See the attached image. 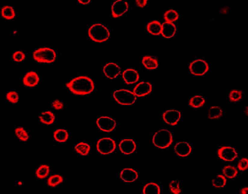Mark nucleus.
Returning a JSON list of instances; mask_svg holds the SVG:
<instances>
[{
	"label": "nucleus",
	"instance_id": "1",
	"mask_svg": "<svg viewBox=\"0 0 248 194\" xmlns=\"http://www.w3.org/2000/svg\"><path fill=\"white\" fill-rule=\"evenodd\" d=\"M66 86L73 93L78 95L89 94L95 89L94 84L92 80L84 76L73 78L66 84Z\"/></svg>",
	"mask_w": 248,
	"mask_h": 194
},
{
	"label": "nucleus",
	"instance_id": "2",
	"mask_svg": "<svg viewBox=\"0 0 248 194\" xmlns=\"http://www.w3.org/2000/svg\"><path fill=\"white\" fill-rule=\"evenodd\" d=\"M88 34L93 41L102 43L109 39L110 34L105 26L101 23H96L93 24L89 28Z\"/></svg>",
	"mask_w": 248,
	"mask_h": 194
},
{
	"label": "nucleus",
	"instance_id": "3",
	"mask_svg": "<svg viewBox=\"0 0 248 194\" xmlns=\"http://www.w3.org/2000/svg\"><path fill=\"white\" fill-rule=\"evenodd\" d=\"M173 141L171 132L167 129H162L156 132L152 138V142L157 147L165 149L169 147Z\"/></svg>",
	"mask_w": 248,
	"mask_h": 194
},
{
	"label": "nucleus",
	"instance_id": "4",
	"mask_svg": "<svg viewBox=\"0 0 248 194\" xmlns=\"http://www.w3.org/2000/svg\"><path fill=\"white\" fill-rule=\"evenodd\" d=\"M113 95L115 100L118 104L122 105H132L135 102L137 99L133 92L124 89L114 91Z\"/></svg>",
	"mask_w": 248,
	"mask_h": 194
},
{
	"label": "nucleus",
	"instance_id": "5",
	"mask_svg": "<svg viewBox=\"0 0 248 194\" xmlns=\"http://www.w3.org/2000/svg\"><path fill=\"white\" fill-rule=\"evenodd\" d=\"M33 56L34 59L38 62L51 63L55 60L56 54L53 49L48 47H42L33 52Z\"/></svg>",
	"mask_w": 248,
	"mask_h": 194
},
{
	"label": "nucleus",
	"instance_id": "6",
	"mask_svg": "<svg viewBox=\"0 0 248 194\" xmlns=\"http://www.w3.org/2000/svg\"><path fill=\"white\" fill-rule=\"evenodd\" d=\"M116 147L115 141L109 137L100 139L96 144V148L98 152L104 155L112 153L115 150Z\"/></svg>",
	"mask_w": 248,
	"mask_h": 194
},
{
	"label": "nucleus",
	"instance_id": "7",
	"mask_svg": "<svg viewBox=\"0 0 248 194\" xmlns=\"http://www.w3.org/2000/svg\"><path fill=\"white\" fill-rule=\"evenodd\" d=\"M189 68L191 73L195 76H201L206 74L209 70L207 62L205 60L199 59L194 60L190 63Z\"/></svg>",
	"mask_w": 248,
	"mask_h": 194
},
{
	"label": "nucleus",
	"instance_id": "8",
	"mask_svg": "<svg viewBox=\"0 0 248 194\" xmlns=\"http://www.w3.org/2000/svg\"><path fill=\"white\" fill-rule=\"evenodd\" d=\"M217 154L220 159L227 162L233 161L238 156L235 148L230 146L221 147L218 149Z\"/></svg>",
	"mask_w": 248,
	"mask_h": 194
},
{
	"label": "nucleus",
	"instance_id": "9",
	"mask_svg": "<svg viewBox=\"0 0 248 194\" xmlns=\"http://www.w3.org/2000/svg\"><path fill=\"white\" fill-rule=\"evenodd\" d=\"M96 124L101 130L106 132L113 131L116 125L115 121L107 116H101L98 118L96 121Z\"/></svg>",
	"mask_w": 248,
	"mask_h": 194
},
{
	"label": "nucleus",
	"instance_id": "10",
	"mask_svg": "<svg viewBox=\"0 0 248 194\" xmlns=\"http://www.w3.org/2000/svg\"><path fill=\"white\" fill-rule=\"evenodd\" d=\"M129 4L126 1L117 0L115 1L111 6V13L114 18H118L123 15L128 10Z\"/></svg>",
	"mask_w": 248,
	"mask_h": 194
},
{
	"label": "nucleus",
	"instance_id": "11",
	"mask_svg": "<svg viewBox=\"0 0 248 194\" xmlns=\"http://www.w3.org/2000/svg\"><path fill=\"white\" fill-rule=\"evenodd\" d=\"M181 117V112L175 110H169L163 112V118L167 124L172 126L177 125Z\"/></svg>",
	"mask_w": 248,
	"mask_h": 194
},
{
	"label": "nucleus",
	"instance_id": "12",
	"mask_svg": "<svg viewBox=\"0 0 248 194\" xmlns=\"http://www.w3.org/2000/svg\"><path fill=\"white\" fill-rule=\"evenodd\" d=\"M103 71L105 75L110 79L116 78L120 73L121 68L116 64L109 62L103 67Z\"/></svg>",
	"mask_w": 248,
	"mask_h": 194
},
{
	"label": "nucleus",
	"instance_id": "13",
	"mask_svg": "<svg viewBox=\"0 0 248 194\" xmlns=\"http://www.w3.org/2000/svg\"><path fill=\"white\" fill-rule=\"evenodd\" d=\"M152 86L149 82H142L137 84L135 87L133 92L138 97H141L149 94L152 91Z\"/></svg>",
	"mask_w": 248,
	"mask_h": 194
},
{
	"label": "nucleus",
	"instance_id": "14",
	"mask_svg": "<svg viewBox=\"0 0 248 194\" xmlns=\"http://www.w3.org/2000/svg\"><path fill=\"white\" fill-rule=\"evenodd\" d=\"M119 147L122 153L126 155H129L135 151L136 145L133 139H125L120 141Z\"/></svg>",
	"mask_w": 248,
	"mask_h": 194
},
{
	"label": "nucleus",
	"instance_id": "15",
	"mask_svg": "<svg viewBox=\"0 0 248 194\" xmlns=\"http://www.w3.org/2000/svg\"><path fill=\"white\" fill-rule=\"evenodd\" d=\"M174 150L178 156L184 157L188 156L191 153L192 149L187 142L181 141L176 144L174 147Z\"/></svg>",
	"mask_w": 248,
	"mask_h": 194
},
{
	"label": "nucleus",
	"instance_id": "16",
	"mask_svg": "<svg viewBox=\"0 0 248 194\" xmlns=\"http://www.w3.org/2000/svg\"><path fill=\"white\" fill-rule=\"evenodd\" d=\"M122 77L125 83L129 84H133L138 81L139 76L136 70L132 68H129L123 72Z\"/></svg>",
	"mask_w": 248,
	"mask_h": 194
},
{
	"label": "nucleus",
	"instance_id": "17",
	"mask_svg": "<svg viewBox=\"0 0 248 194\" xmlns=\"http://www.w3.org/2000/svg\"><path fill=\"white\" fill-rule=\"evenodd\" d=\"M120 178L124 182H132L138 178L137 171L131 168H125L122 170L120 174Z\"/></svg>",
	"mask_w": 248,
	"mask_h": 194
},
{
	"label": "nucleus",
	"instance_id": "18",
	"mask_svg": "<svg viewBox=\"0 0 248 194\" xmlns=\"http://www.w3.org/2000/svg\"><path fill=\"white\" fill-rule=\"evenodd\" d=\"M162 29L161 34L163 37L169 38L175 35L176 28L172 23L165 22L162 24Z\"/></svg>",
	"mask_w": 248,
	"mask_h": 194
},
{
	"label": "nucleus",
	"instance_id": "19",
	"mask_svg": "<svg viewBox=\"0 0 248 194\" xmlns=\"http://www.w3.org/2000/svg\"><path fill=\"white\" fill-rule=\"evenodd\" d=\"M39 77L35 72L31 71L27 73L23 79V84L26 86L33 87L38 83Z\"/></svg>",
	"mask_w": 248,
	"mask_h": 194
},
{
	"label": "nucleus",
	"instance_id": "20",
	"mask_svg": "<svg viewBox=\"0 0 248 194\" xmlns=\"http://www.w3.org/2000/svg\"><path fill=\"white\" fill-rule=\"evenodd\" d=\"M162 25L158 21L154 20L149 23L147 26L148 32L154 35H159L161 34Z\"/></svg>",
	"mask_w": 248,
	"mask_h": 194
},
{
	"label": "nucleus",
	"instance_id": "21",
	"mask_svg": "<svg viewBox=\"0 0 248 194\" xmlns=\"http://www.w3.org/2000/svg\"><path fill=\"white\" fill-rule=\"evenodd\" d=\"M142 63L144 66L148 70L155 69L158 66L157 60L150 56H146L143 57Z\"/></svg>",
	"mask_w": 248,
	"mask_h": 194
},
{
	"label": "nucleus",
	"instance_id": "22",
	"mask_svg": "<svg viewBox=\"0 0 248 194\" xmlns=\"http://www.w3.org/2000/svg\"><path fill=\"white\" fill-rule=\"evenodd\" d=\"M39 118L42 123L47 125L53 124L55 119L54 114L50 111L42 112Z\"/></svg>",
	"mask_w": 248,
	"mask_h": 194
},
{
	"label": "nucleus",
	"instance_id": "23",
	"mask_svg": "<svg viewBox=\"0 0 248 194\" xmlns=\"http://www.w3.org/2000/svg\"><path fill=\"white\" fill-rule=\"evenodd\" d=\"M53 136L54 140L59 142H64L68 139L69 135L67 132L63 129H57L53 133Z\"/></svg>",
	"mask_w": 248,
	"mask_h": 194
},
{
	"label": "nucleus",
	"instance_id": "24",
	"mask_svg": "<svg viewBox=\"0 0 248 194\" xmlns=\"http://www.w3.org/2000/svg\"><path fill=\"white\" fill-rule=\"evenodd\" d=\"M160 188L157 183H149L146 184L143 189V194H160Z\"/></svg>",
	"mask_w": 248,
	"mask_h": 194
},
{
	"label": "nucleus",
	"instance_id": "25",
	"mask_svg": "<svg viewBox=\"0 0 248 194\" xmlns=\"http://www.w3.org/2000/svg\"><path fill=\"white\" fill-rule=\"evenodd\" d=\"M223 114L222 109L218 106L211 107L208 111V118L209 119H218L221 117Z\"/></svg>",
	"mask_w": 248,
	"mask_h": 194
},
{
	"label": "nucleus",
	"instance_id": "26",
	"mask_svg": "<svg viewBox=\"0 0 248 194\" xmlns=\"http://www.w3.org/2000/svg\"><path fill=\"white\" fill-rule=\"evenodd\" d=\"M205 102V99L202 96L195 95L190 99L189 105L193 108H198L202 107Z\"/></svg>",
	"mask_w": 248,
	"mask_h": 194
},
{
	"label": "nucleus",
	"instance_id": "27",
	"mask_svg": "<svg viewBox=\"0 0 248 194\" xmlns=\"http://www.w3.org/2000/svg\"><path fill=\"white\" fill-rule=\"evenodd\" d=\"M50 172L49 166L47 165H40L36 171V175L38 178L42 179L45 178Z\"/></svg>",
	"mask_w": 248,
	"mask_h": 194
},
{
	"label": "nucleus",
	"instance_id": "28",
	"mask_svg": "<svg viewBox=\"0 0 248 194\" xmlns=\"http://www.w3.org/2000/svg\"><path fill=\"white\" fill-rule=\"evenodd\" d=\"M75 149L78 153L82 156H86L89 152L91 147L88 144L81 142L76 145Z\"/></svg>",
	"mask_w": 248,
	"mask_h": 194
},
{
	"label": "nucleus",
	"instance_id": "29",
	"mask_svg": "<svg viewBox=\"0 0 248 194\" xmlns=\"http://www.w3.org/2000/svg\"><path fill=\"white\" fill-rule=\"evenodd\" d=\"M2 16L7 20H11L15 16V13L13 8L10 6L6 5L3 6L1 9Z\"/></svg>",
	"mask_w": 248,
	"mask_h": 194
},
{
	"label": "nucleus",
	"instance_id": "30",
	"mask_svg": "<svg viewBox=\"0 0 248 194\" xmlns=\"http://www.w3.org/2000/svg\"><path fill=\"white\" fill-rule=\"evenodd\" d=\"M237 169L232 165L225 166L223 170L222 173L227 177L231 179L235 177L238 174Z\"/></svg>",
	"mask_w": 248,
	"mask_h": 194
},
{
	"label": "nucleus",
	"instance_id": "31",
	"mask_svg": "<svg viewBox=\"0 0 248 194\" xmlns=\"http://www.w3.org/2000/svg\"><path fill=\"white\" fill-rule=\"evenodd\" d=\"M63 181V178L61 175L55 174L51 176L48 178L47 183L48 186L55 187L62 183Z\"/></svg>",
	"mask_w": 248,
	"mask_h": 194
},
{
	"label": "nucleus",
	"instance_id": "32",
	"mask_svg": "<svg viewBox=\"0 0 248 194\" xmlns=\"http://www.w3.org/2000/svg\"><path fill=\"white\" fill-rule=\"evenodd\" d=\"M179 17L178 12L172 9L166 11L164 13V18L166 22L172 23L177 20Z\"/></svg>",
	"mask_w": 248,
	"mask_h": 194
},
{
	"label": "nucleus",
	"instance_id": "33",
	"mask_svg": "<svg viewBox=\"0 0 248 194\" xmlns=\"http://www.w3.org/2000/svg\"><path fill=\"white\" fill-rule=\"evenodd\" d=\"M227 180L225 177L222 174H218L212 180L213 186L216 188H222L225 186Z\"/></svg>",
	"mask_w": 248,
	"mask_h": 194
},
{
	"label": "nucleus",
	"instance_id": "34",
	"mask_svg": "<svg viewBox=\"0 0 248 194\" xmlns=\"http://www.w3.org/2000/svg\"><path fill=\"white\" fill-rule=\"evenodd\" d=\"M15 134L18 138L23 141H26L29 138V136L26 131L22 127H18L14 130Z\"/></svg>",
	"mask_w": 248,
	"mask_h": 194
},
{
	"label": "nucleus",
	"instance_id": "35",
	"mask_svg": "<svg viewBox=\"0 0 248 194\" xmlns=\"http://www.w3.org/2000/svg\"><path fill=\"white\" fill-rule=\"evenodd\" d=\"M242 97V91L235 89L231 90L228 95L230 101L233 102L239 101L241 99Z\"/></svg>",
	"mask_w": 248,
	"mask_h": 194
},
{
	"label": "nucleus",
	"instance_id": "36",
	"mask_svg": "<svg viewBox=\"0 0 248 194\" xmlns=\"http://www.w3.org/2000/svg\"><path fill=\"white\" fill-rule=\"evenodd\" d=\"M171 192L174 194H179L181 192L179 182L177 180H172L169 184Z\"/></svg>",
	"mask_w": 248,
	"mask_h": 194
},
{
	"label": "nucleus",
	"instance_id": "37",
	"mask_svg": "<svg viewBox=\"0 0 248 194\" xmlns=\"http://www.w3.org/2000/svg\"><path fill=\"white\" fill-rule=\"evenodd\" d=\"M7 99L10 102L15 104L19 100V96L17 93L14 91H11L8 92L6 95Z\"/></svg>",
	"mask_w": 248,
	"mask_h": 194
},
{
	"label": "nucleus",
	"instance_id": "38",
	"mask_svg": "<svg viewBox=\"0 0 248 194\" xmlns=\"http://www.w3.org/2000/svg\"><path fill=\"white\" fill-rule=\"evenodd\" d=\"M239 170L241 171H244L248 168V159L246 158H243L239 161L238 165Z\"/></svg>",
	"mask_w": 248,
	"mask_h": 194
},
{
	"label": "nucleus",
	"instance_id": "39",
	"mask_svg": "<svg viewBox=\"0 0 248 194\" xmlns=\"http://www.w3.org/2000/svg\"><path fill=\"white\" fill-rule=\"evenodd\" d=\"M12 57L14 61L17 62H20L24 59L25 55L22 52L20 51H17L13 54Z\"/></svg>",
	"mask_w": 248,
	"mask_h": 194
},
{
	"label": "nucleus",
	"instance_id": "40",
	"mask_svg": "<svg viewBox=\"0 0 248 194\" xmlns=\"http://www.w3.org/2000/svg\"><path fill=\"white\" fill-rule=\"evenodd\" d=\"M52 106L54 109L56 110L62 109L64 108L63 102L58 100H55L52 103Z\"/></svg>",
	"mask_w": 248,
	"mask_h": 194
},
{
	"label": "nucleus",
	"instance_id": "41",
	"mask_svg": "<svg viewBox=\"0 0 248 194\" xmlns=\"http://www.w3.org/2000/svg\"><path fill=\"white\" fill-rule=\"evenodd\" d=\"M135 2L137 5L139 7L144 8L147 4V0H136Z\"/></svg>",
	"mask_w": 248,
	"mask_h": 194
},
{
	"label": "nucleus",
	"instance_id": "42",
	"mask_svg": "<svg viewBox=\"0 0 248 194\" xmlns=\"http://www.w3.org/2000/svg\"><path fill=\"white\" fill-rule=\"evenodd\" d=\"M248 187H244L242 188L240 190V193L242 194H246L248 193Z\"/></svg>",
	"mask_w": 248,
	"mask_h": 194
},
{
	"label": "nucleus",
	"instance_id": "43",
	"mask_svg": "<svg viewBox=\"0 0 248 194\" xmlns=\"http://www.w3.org/2000/svg\"><path fill=\"white\" fill-rule=\"evenodd\" d=\"M78 2L82 4L85 5V4H87L89 3L91 0H78Z\"/></svg>",
	"mask_w": 248,
	"mask_h": 194
},
{
	"label": "nucleus",
	"instance_id": "44",
	"mask_svg": "<svg viewBox=\"0 0 248 194\" xmlns=\"http://www.w3.org/2000/svg\"><path fill=\"white\" fill-rule=\"evenodd\" d=\"M245 112L247 116H248V106L246 107L245 110Z\"/></svg>",
	"mask_w": 248,
	"mask_h": 194
}]
</instances>
